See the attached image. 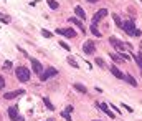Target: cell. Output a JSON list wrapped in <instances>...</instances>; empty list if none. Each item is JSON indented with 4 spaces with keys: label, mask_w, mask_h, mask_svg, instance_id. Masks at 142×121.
Masks as SVG:
<instances>
[{
    "label": "cell",
    "mask_w": 142,
    "mask_h": 121,
    "mask_svg": "<svg viewBox=\"0 0 142 121\" xmlns=\"http://www.w3.org/2000/svg\"><path fill=\"white\" fill-rule=\"evenodd\" d=\"M98 106H99L101 109H103V111H104V113H106L109 118H114V113H112V111H111V109L107 108V105H106V103H98Z\"/></svg>",
    "instance_id": "obj_11"
},
{
    "label": "cell",
    "mask_w": 142,
    "mask_h": 121,
    "mask_svg": "<svg viewBox=\"0 0 142 121\" xmlns=\"http://www.w3.org/2000/svg\"><path fill=\"white\" fill-rule=\"evenodd\" d=\"M22 95H25V90H15V91L5 93L4 98L5 100H13V98H17V96H22Z\"/></svg>",
    "instance_id": "obj_7"
},
{
    "label": "cell",
    "mask_w": 142,
    "mask_h": 121,
    "mask_svg": "<svg viewBox=\"0 0 142 121\" xmlns=\"http://www.w3.org/2000/svg\"><path fill=\"white\" fill-rule=\"evenodd\" d=\"M111 58H112L114 63H121V61H122V58L119 57V55H114V53H111Z\"/></svg>",
    "instance_id": "obj_21"
},
{
    "label": "cell",
    "mask_w": 142,
    "mask_h": 121,
    "mask_svg": "<svg viewBox=\"0 0 142 121\" xmlns=\"http://www.w3.org/2000/svg\"><path fill=\"white\" fill-rule=\"evenodd\" d=\"M46 4H48V7L51 8V10H56V8L59 7V4L56 2V0H46Z\"/></svg>",
    "instance_id": "obj_16"
},
{
    "label": "cell",
    "mask_w": 142,
    "mask_h": 121,
    "mask_svg": "<svg viewBox=\"0 0 142 121\" xmlns=\"http://www.w3.org/2000/svg\"><path fill=\"white\" fill-rule=\"evenodd\" d=\"M91 33H93L94 36H101V32L98 30V27H96V25H91Z\"/></svg>",
    "instance_id": "obj_18"
},
{
    "label": "cell",
    "mask_w": 142,
    "mask_h": 121,
    "mask_svg": "<svg viewBox=\"0 0 142 121\" xmlns=\"http://www.w3.org/2000/svg\"><path fill=\"white\" fill-rule=\"evenodd\" d=\"M56 75H58V70L53 68V66H48L46 70H43V71L40 73V80H41V81H46L48 78H55Z\"/></svg>",
    "instance_id": "obj_1"
},
{
    "label": "cell",
    "mask_w": 142,
    "mask_h": 121,
    "mask_svg": "<svg viewBox=\"0 0 142 121\" xmlns=\"http://www.w3.org/2000/svg\"><path fill=\"white\" fill-rule=\"evenodd\" d=\"M46 121H53V119H46Z\"/></svg>",
    "instance_id": "obj_34"
},
{
    "label": "cell",
    "mask_w": 142,
    "mask_h": 121,
    "mask_svg": "<svg viewBox=\"0 0 142 121\" xmlns=\"http://www.w3.org/2000/svg\"><path fill=\"white\" fill-rule=\"evenodd\" d=\"M111 73H112V75H114L116 78H121V80H122V78H124V73L121 71V70H119L117 66H114V65L111 66Z\"/></svg>",
    "instance_id": "obj_12"
},
{
    "label": "cell",
    "mask_w": 142,
    "mask_h": 121,
    "mask_svg": "<svg viewBox=\"0 0 142 121\" xmlns=\"http://www.w3.org/2000/svg\"><path fill=\"white\" fill-rule=\"evenodd\" d=\"M7 113H8V118H10V119L12 121H18V108H17V106H10V108L7 109Z\"/></svg>",
    "instance_id": "obj_6"
},
{
    "label": "cell",
    "mask_w": 142,
    "mask_h": 121,
    "mask_svg": "<svg viewBox=\"0 0 142 121\" xmlns=\"http://www.w3.org/2000/svg\"><path fill=\"white\" fill-rule=\"evenodd\" d=\"M122 108H126L127 111H129V113H132V108H130V106H127V105H122Z\"/></svg>",
    "instance_id": "obj_32"
},
{
    "label": "cell",
    "mask_w": 142,
    "mask_h": 121,
    "mask_svg": "<svg viewBox=\"0 0 142 121\" xmlns=\"http://www.w3.org/2000/svg\"><path fill=\"white\" fill-rule=\"evenodd\" d=\"M32 68H33V71H35L36 75H40V73L43 71V66H41V63H40L38 60H35V58L32 60Z\"/></svg>",
    "instance_id": "obj_10"
},
{
    "label": "cell",
    "mask_w": 142,
    "mask_h": 121,
    "mask_svg": "<svg viewBox=\"0 0 142 121\" xmlns=\"http://www.w3.org/2000/svg\"><path fill=\"white\" fill-rule=\"evenodd\" d=\"M109 42H111V45H114V47L119 50V52H122V50L126 48V45H124L122 42L119 40V38H116V36H111V38H109Z\"/></svg>",
    "instance_id": "obj_9"
},
{
    "label": "cell",
    "mask_w": 142,
    "mask_h": 121,
    "mask_svg": "<svg viewBox=\"0 0 142 121\" xmlns=\"http://www.w3.org/2000/svg\"><path fill=\"white\" fill-rule=\"evenodd\" d=\"M106 15H107V10H106V8H103V10H99V12L96 13L94 17H93V25H98L99 22H101V18H104Z\"/></svg>",
    "instance_id": "obj_8"
},
{
    "label": "cell",
    "mask_w": 142,
    "mask_h": 121,
    "mask_svg": "<svg viewBox=\"0 0 142 121\" xmlns=\"http://www.w3.org/2000/svg\"><path fill=\"white\" fill-rule=\"evenodd\" d=\"M12 66V61H5L4 63V68H10Z\"/></svg>",
    "instance_id": "obj_31"
},
{
    "label": "cell",
    "mask_w": 142,
    "mask_h": 121,
    "mask_svg": "<svg viewBox=\"0 0 142 121\" xmlns=\"http://www.w3.org/2000/svg\"><path fill=\"white\" fill-rule=\"evenodd\" d=\"M96 65H98V66H101V68H104V61L101 60V58H96Z\"/></svg>",
    "instance_id": "obj_28"
},
{
    "label": "cell",
    "mask_w": 142,
    "mask_h": 121,
    "mask_svg": "<svg viewBox=\"0 0 142 121\" xmlns=\"http://www.w3.org/2000/svg\"><path fill=\"white\" fill-rule=\"evenodd\" d=\"M15 73H17V78H18L20 81H23V83L30 80V70L25 68V66H18V68L15 70Z\"/></svg>",
    "instance_id": "obj_2"
},
{
    "label": "cell",
    "mask_w": 142,
    "mask_h": 121,
    "mask_svg": "<svg viewBox=\"0 0 142 121\" xmlns=\"http://www.w3.org/2000/svg\"><path fill=\"white\" fill-rule=\"evenodd\" d=\"M75 13L81 18V20H86V13H84V10L81 7H78V5H76V7H75Z\"/></svg>",
    "instance_id": "obj_13"
},
{
    "label": "cell",
    "mask_w": 142,
    "mask_h": 121,
    "mask_svg": "<svg viewBox=\"0 0 142 121\" xmlns=\"http://www.w3.org/2000/svg\"><path fill=\"white\" fill-rule=\"evenodd\" d=\"M69 22H71V23H75L76 27H78V28L81 30V32H84V27H83V23H81V22H79V20H76L75 17H73V18H69Z\"/></svg>",
    "instance_id": "obj_15"
},
{
    "label": "cell",
    "mask_w": 142,
    "mask_h": 121,
    "mask_svg": "<svg viewBox=\"0 0 142 121\" xmlns=\"http://www.w3.org/2000/svg\"><path fill=\"white\" fill-rule=\"evenodd\" d=\"M73 86H75V90H76V91H79V93H83V95H84V93H88V90H86V88H84V86H83V85H79V83H75V85H73Z\"/></svg>",
    "instance_id": "obj_17"
},
{
    "label": "cell",
    "mask_w": 142,
    "mask_h": 121,
    "mask_svg": "<svg viewBox=\"0 0 142 121\" xmlns=\"http://www.w3.org/2000/svg\"><path fill=\"white\" fill-rule=\"evenodd\" d=\"M59 47H61V48H64L66 52H69V50H71V47L68 43H64V42H59Z\"/></svg>",
    "instance_id": "obj_23"
},
{
    "label": "cell",
    "mask_w": 142,
    "mask_h": 121,
    "mask_svg": "<svg viewBox=\"0 0 142 121\" xmlns=\"http://www.w3.org/2000/svg\"><path fill=\"white\" fill-rule=\"evenodd\" d=\"M61 116H63L66 121H71V114L68 113V111H63V113H61Z\"/></svg>",
    "instance_id": "obj_25"
},
{
    "label": "cell",
    "mask_w": 142,
    "mask_h": 121,
    "mask_svg": "<svg viewBox=\"0 0 142 121\" xmlns=\"http://www.w3.org/2000/svg\"><path fill=\"white\" fill-rule=\"evenodd\" d=\"M88 2H91V4H96V2H98V0H88Z\"/></svg>",
    "instance_id": "obj_33"
},
{
    "label": "cell",
    "mask_w": 142,
    "mask_h": 121,
    "mask_svg": "<svg viewBox=\"0 0 142 121\" xmlns=\"http://www.w3.org/2000/svg\"><path fill=\"white\" fill-rule=\"evenodd\" d=\"M122 28H124V32L127 33V35H130V36H135V25H134V20H126L122 23Z\"/></svg>",
    "instance_id": "obj_3"
},
{
    "label": "cell",
    "mask_w": 142,
    "mask_h": 121,
    "mask_svg": "<svg viewBox=\"0 0 142 121\" xmlns=\"http://www.w3.org/2000/svg\"><path fill=\"white\" fill-rule=\"evenodd\" d=\"M94 121H98V119H94Z\"/></svg>",
    "instance_id": "obj_36"
},
{
    "label": "cell",
    "mask_w": 142,
    "mask_h": 121,
    "mask_svg": "<svg viewBox=\"0 0 142 121\" xmlns=\"http://www.w3.org/2000/svg\"><path fill=\"white\" fill-rule=\"evenodd\" d=\"M119 57L122 58V60H127V61L130 60V55H129V53H121V55H119Z\"/></svg>",
    "instance_id": "obj_26"
},
{
    "label": "cell",
    "mask_w": 142,
    "mask_h": 121,
    "mask_svg": "<svg viewBox=\"0 0 142 121\" xmlns=\"http://www.w3.org/2000/svg\"><path fill=\"white\" fill-rule=\"evenodd\" d=\"M140 4H142V0H140Z\"/></svg>",
    "instance_id": "obj_35"
},
{
    "label": "cell",
    "mask_w": 142,
    "mask_h": 121,
    "mask_svg": "<svg viewBox=\"0 0 142 121\" xmlns=\"http://www.w3.org/2000/svg\"><path fill=\"white\" fill-rule=\"evenodd\" d=\"M41 35H43V36H46V38H51V36H53V33H50L46 28H43V30H41Z\"/></svg>",
    "instance_id": "obj_22"
},
{
    "label": "cell",
    "mask_w": 142,
    "mask_h": 121,
    "mask_svg": "<svg viewBox=\"0 0 142 121\" xmlns=\"http://www.w3.org/2000/svg\"><path fill=\"white\" fill-rule=\"evenodd\" d=\"M43 103H45V106H46L48 109H51V111H53V109H55V106L51 105V101L48 100V98H43Z\"/></svg>",
    "instance_id": "obj_19"
},
{
    "label": "cell",
    "mask_w": 142,
    "mask_h": 121,
    "mask_svg": "<svg viewBox=\"0 0 142 121\" xmlns=\"http://www.w3.org/2000/svg\"><path fill=\"white\" fill-rule=\"evenodd\" d=\"M83 52H84V53H88V55H93V53L96 52V45H94V42H91V40L84 42V43H83Z\"/></svg>",
    "instance_id": "obj_4"
},
{
    "label": "cell",
    "mask_w": 142,
    "mask_h": 121,
    "mask_svg": "<svg viewBox=\"0 0 142 121\" xmlns=\"http://www.w3.org/2000/svg\"><path fill=\"white\" fill-rule=\"evenodd\" d=\"M114 22H116V25H117V27H122V22H121V18H119L117 15H114Z\"/></svg>",
    "instance_id": "obj_27"
},
{
    "label": "cell",
    "mask_w": 142,
    "mask_h": 121,
    "mask_svg": "<svg viewBox=\"0 0 142 121\" xmlns=\"http://www.w3.org/2000/svg\"><path fill=\"white\" fill-rule=\"evenodd\" d=\"M124 81H127L130 86H137V81L134 80V76H130V75H124V78H122Z\"/></svg>",
    "instance_id": "obj_14"
},
{
    "label": "cell",
    "mask_w": 142,
    "mask_h": 121,
    "mask_svg": "<svg viewBox=\"0 0 142 121\" xmlns=\"http://www.w3.org/2000/svg\"><path fill=\"white\" fill-rule=\"evenodd\" d=\"M4 86H5V80H4V76L0 75V90L4 88Z\"/></svg>",
    "instance_id": "obj_30"
},
{
    "label": "cell",
    "mask_w": 142,
    "mask_h": 121,
    "mask_svg": "<svg viewBox=\"0 0 142 121\" xmlns=\"http://www.w3.org/2000/svg\"><path fill=\"white\" fill-rule=\"evenodd\" d=\"M56 33L66 36V38H75V35H76V32L73 28H58V30H56Z\"/></svg>",
    "instance_id": "obj_5"
},
{
    "label": "cell",
    "mask_w": 142,
    "mask_h": 121,
    "mask_svg": "<svg viewBox=\"0 0 142 121\" xmlns=\"http://www.w3.org/2000/svg\"><path fill=\"white\" fill-rule=\"evenodd\" d=\"M68 63H69L71 65V66H75V68H78V63H76V60H75V58H68Z\"/></svg>",
    "instance_id": "obj_24"
},
{
    "label": "cell",
    "mask_w": 142,
    "mask_h": 121,
    "mask_svg": "<svg viewBox=\"0 0 142 121\" xmlns=\"http://www.w3.org/2000/svg\"><path fill=\"white\" fill-rule=\"evenodd\" d=\"M135 61H137L139 68L142 70V53H137V55H135Z\"/></svg>",
    "instance_id": "obj_20"
},
{
    "label": "cell",
    "mask_w": 142,
    "mask_h": 121,
    "mask_svg": "<svg viewBox=\"0 0 142 121\" xmlns=\"http://www.w3.org/2000/svg\"><path fill=\"white\" fill-rule=\"evenodd\" d=\"M0 20H2V23H10V17H2Z\"/></svg>",
    "instance_id": "obj_29"
}]
</instances>
